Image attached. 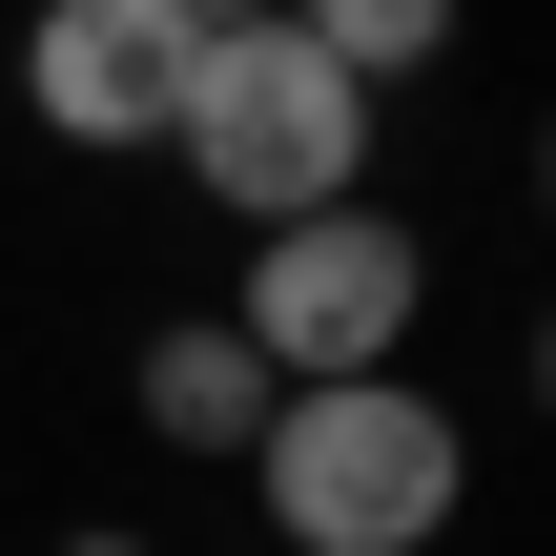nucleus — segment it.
I'll use <instances>...</instances> for the list:
<instances>
[{"label": "nucleus", "mask_w": 556, "mask_h": 556, "mask_svg": "<svg viewBox=\"0 0 556 556\" xmlns=\"http://www.w3.org/2000/svg\"><path fill=\"white\" fill-rule=\"evenodd\" d=\"M248 475H268L289 556H433L454 495H475V433H454L413 371H309V392H268Z\"/></svg>", "instance_id": "f257e3e1"}, {"label": "nucleus", "mask_w": 556, "mask_h": 556, "mask_svg": "<svg viewBox=\"0 0 556 556\" xmlns=\"http://www.w3.org/2000/svg\"><path fill=\"white\" fill-rule=\"evenodd\" d=\"M186 41H206L186 0H41V21H21V103H41L62 144H103V165H124V144H165Z\"/></svg>", "instance_id": "20e7f679"}, {"label": "nucleus", "mask_w": 556, "mask_h": 556, "mask_svg": "<svg viewBox=\"0 0 556 556\" xmlns=\"http://www.w3.org/2000/svg\"><path fill=\"white\" fill-rule=\"evenodd\" d=\"M227 330L268 351V392H309V371H413V330H433V248H413L371 186H351V206H289V227H248Z\"/></svg>", "instance_id": "7ed1b4c3"}, {"label": "nucleus", "mask_w": 556, "mask_h": 556, "mask_svg": "<svg viewBox=\"0 0 556 556\" xmlns=\"http://www.w3.org/2000/svg\"><path fill=\"white\" fill-rule=\"evenodd\" d=\"M186 21H268V0H186Z\"/></svg>", "instance_id": "0eeeda50"}, {"label": "nucleus", "mask_w": 556, "mask_h": 556, "mask_svg": "<svg viewBox=\"0 0 556 556\" xmlns=\"http://www.w3.org/2000/svg\"><path fill=\"white\" fill-rule=\"evenodd\" d=\"M62 556H144V536H62Z\"/></svg>", "instance_id": "6e6552de"}, {"label": "nucleus", "mask_w": 556, "mask_h": 556, "mask_svg": "<svg viewBox=\"0 0 556 556\" xmlns=\"http://www.w3.org/2000/svg\"><path fill=\"white\" fill-rule=\"evenodd\" d=\"M351 83H413V62H454V0H289Z\"/></svg>", "instance_id": "423d86ee"}, {"label": "nucleus", "mask_w": 556, "mask_h": 556, "mask_svg": "<svg viewBox=\"0 0 556 556\" xmlns=\"http://www.w3.org/2000/svg\"><path fill=\"white\" fill-rule=\"evenodd\" d=\"M165 144H186V186H206L227 227H289V206H351V165H371V83L268 0V21H206V41H186Z\"/></svg>", "instance_id": "f03ea898"}, {"label": "nucleus", "mask_w": 556, "mask_h": 556, "mask_svg": "<svg viewBox=\"0 0 556 556\" xmlns=\"http://www.w3.org/2000/svg\"><path fill=\"white\" fill-rule=\"evenodd\" d=\"M144 433H165V454H248V433H268V351H248L227 309L144 330Z\"/></svg>", "instance_id": "39448f33"}]
</instances>
